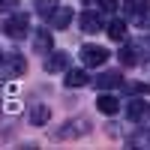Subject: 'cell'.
<instances>
[{
	"instance_id": "7c38bea8",
	"label": "cell",
	"mask_w": 150,
	"mask_h": 150,
	"mask_svg": "<svg viewBox=\"0 0 150 150\" xmlns=\"http://www.w3.org/2000/svg\"><path fill=\"white\" fill-rule=\"evenodd\" d=\"M90 81V75L84 69H66V87H84Z\"/></svg>"
},
{
	"instance_id": "d6986e66",
	"label": "cell",
	"mask_w": 150,
	"mask_h": 150,
	"mask_svg": "<svg viewBox=\"0 0 150 150\" xmlns=\"http://www.w3.org/2000/svg\"><path fill=\"white\" fill-rule=\"evenodd\" d=\"M132 93H150V84H129Z\"/></svg>"
},
{
	"instance_id": "ac0fdd59",
	"label": "cell",
	"mask_w": 150,
	"mask_h": 150,
	"mask_svg": "<svg viewBox=\"0 0 150 150\" xmlns=\"http://www.w3.org/2000/svg\"><path fill=\"white\" fill-rule=\"evenodd\" d=\"M99 3H102V9H105V12H114V9L120 6V0H99Z\"/></svg>"
},
{
	"instance_id": "7a4b0ae2",
	"label": "cell",
	"mask_w": 150,
	"mask_h": 150,
	"mask_svg": "<svg viewBox=\"0 0 150 150\" xmlns=\"http://www.w3.org/2000/svg\"><path fill=\"white\" fill-rule=\"evenodd\" d=\"M90 132V123H87L84 117H75L69 123H63V129H54V138L63 141V138H81V135Z\"/></svg>"
},
{
	"instance_id": "ba28073f",
	"label": "cell",
	"mask_w": 150,
	"mask_h": 150,
	"mask_svg": "<svg viewBox=\"0 0 150 150\" xmlns=\"http://www.w3.org/2000/svg\"><path fill=\"white\" fill-rule=\"evenodd\" d=\"M45 69H48V72H66V69H69V54H63V51H54L51 57H48Z\"/></svg>"
},
{
	"instance_id": "8992f818",
	"label": "cell",
	"mask_w": 150,
	"mask_h": 150,
	"mask_svg": "<svg viewBox=\"0 0 150 150\" xmlns=\"http://www.w3.org/2000/svg\"><path fill=\"white\" fill-rule=\"evenodd\" d=\"M78 24H81V30L84 33H99L102 30V18H99V12H81V18H78Z\"/></svg>"
},
{
	"instance_id": "30bf717a",
	"label": "cell",
	"mask_w": 150,
	"mask_h": 150,
	"mask_svg": "<svg viewBox=\"0 0 150 150\" xmlns=\"http://www.w3.org/2000/svg\"><path fill=\"white\" fill-rule=\"evenodd\" d=\"M123 9H126V15H132V18L147 15V12H150V0H126Z\"/></svg>"
},
{
	"instance_id": "8fae6325",
	"label": "cell",
	"mask_w": 150,
	"mask_h": 150,
	"mask_svg": "<svg viewBox=\"0 0 150 150\" xmlns=\"http://www.w3.org/2000/svg\"><path fill=\"white\" fill-rule=\"evenodd\" d=\"M33 48L39 54H51V33L48 30H36V36H33Z\"/></svg>"
},
{
	"instance_id": "3957f363",
	"label": "cell",
	"mask_w": 150,
	"mask_h": 150,
	"mask_svg": "<svg viewBox=\"0 0 150 150\" xmlns=\"http://www.w3.org/2000/svg\"><path fill=\"white\" fill-rule=\"evenodd\" d=\"M27 15L24 12H18V15H9L6 21H3V33L9 36V39H24L27 36Z\"/></svg>"
},
{
	"instance_id": "6da1fadb",
	"label": "cell",
	"mask_w": 150,
	"mask_h": 150,
	"mask_svg": "<svg viewBox=\"0 0 150 150\" xmlns=\"http://www.w3.org/2000/svg\"><path fill=\"white\" fill-rule=\"evenodd\" d=\"M24 72H27V60L21 54H0V75L3 78H15Z\"/></svg>"
},
{
	"instance_id": "5b68a950",
	"label": "cell",
	"mask_w": 150,
	"mask_h": 150,
	"mask_svg": "<svg viewBox=\"0 0 150 150\" xmlns=\"http://www.w3.org/2000/svg\"><path fill=\"white\" fill-rule=\"evenodd\" d=\"M48 21H51L54 30H66L69 21H72V9H69V6H54V12L48 15Z\"/></svg>"
},
{
	"instance_id": "277c9868",
	"label": "cell",
	"mask_w": 150,
	"mask_h": 150,
	"mask_svg": "<svg viewBox=\"0 0 150 150\" xmlns=\"http://www.w3.org/2000/svg\"><path fill=\"white\" fill-rule=\"evenodd\" d=\"M81 60H84V66H102L108 60V51L99 48V45H84L81 48Z\"/></svg>"
},
{
	"instance_id": "5bb4252c",
	"label": "cell",
	"mask_w": 150,
	"mask_h": 150,
	"mask_svg": "<svg viewBox=\"0 0 150 150\" xmlns=\"http://www.w3.org/2000/svg\"><path fill=\"white\" fill-rule=\"evenodd\" d=\"M126 114H129V120H141V117H147V114H150V105H147V102H141V99H135V102H129Z\"/></svg>"
},
{
	"instance_id": "4fadbf2b",
	"label": "cell",
	"mask_w": 150,
	"mask_h": 150,
	"mask_svg": "<svg viewBox=\"0 0 150 150\" xmlns=\"http://www.w3.org/2000/svg\"><path fill=\"white\" fill-rule=\"evenodd\" d=\"M105 33H108L114 42H120L123 36H126V21H120V18H111V21H108V27H105Z\"/></svg>"
},
{
	"instance_id": "52a82bcc",
	"label": "cell",
	"mask_w": 150,
	"mask_h": 150,
	"mask_svg": "<svg viewBox=\"0 0 150 150\" xmlns=\"http://www.w3.org/2000/svg\"><path fill=\"white\" fill-rule=\"evenodd\" d=\"M93 84L99 87V90H111V87H120L123 84V75L120 72H102L99 78H93Z\"/></svg>"
},
{
	"instance_id": "9c48e42d",
	"label": "cell",
	"mask_w": 150,
	"mask_h": 150,
	"mask_svg": "<svg viewBox=\"0 0 150 150\" xmlns=\"http://www.w3.org/2000/svg\"><path fill=\"white\" fill-rule=\"evenodd\" d=\"M96 108L102 111V114H117L120 111V102H117V96H111V93H102L96 99Z\"/></svg>"
},
{
	"instance_id": "e0dca14e",
	"label": "cell",
	"mask_w": 150,
	"mask_h": 150,
	"mask_svg": "<svg viewBox=\"0 0 150 150\" xmlns=\"http://www.w3.org/2000/svg\"><path fill=\"white\" fill-rule=\"evenodd\" d=\"M54 6H57L54 0H39V3H36V12H39V15H45V18H48V15H51V12H54Z\"/></svg>"
},
{
	"instance_id": "ffe728a7",
	"label": "cell",
	"mask_w": 150,
	"mask_h": 150,
	"mask_svg": "<svg viewBox=\"0 0 150 150\" xmlns=\"http://www.w3.org/2000/svg\"><path fill=\"white\" fill-rule=\"evenodd\" d=\"M84 3H93V0H84Z\"/></svg>"
},
{
	"instance_id": "2e32d148",
	"label": "cell",
	"mask_w": 150,
	"mask_h": 150,
	"mask_svg": "<svg viewBox=\"0 0 150 150\" xmlns=\"http://www.w3.org/2000/svg\"><path fill=\"white\" fill-rule=\"evenodd\" d=\"M120 63H123V66H135V63H138V54H135V48H132V45L120 48Z\"/></svg>"
},
{
	"instance_id": "9a60e30c",
	"label": "cell",
	"mask_w": 150,
	"mask_h": 150,
	"mask_svg": "<svg viewBox=\"0 0 150 150\" xmlns=\"http://www.w3.org/2000/svg\"><path fill=\"white\" fill-rule=\"evenodd\" d=\"M48 117H51V111H48L45 105H33L30 108V123H33V126H45Z\"/></svg>"
}]
</instances>
